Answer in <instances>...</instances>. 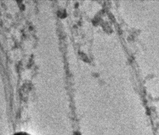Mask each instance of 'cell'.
Listing matches in <instances>:
<instances>
[{"label":"cell","mask_w":159,"mask_h":135,"mask_svg":"<svg viewBox=\"0 0 159 135\" xmlns=\"http://www.w3.org/2000/svg\"><path fill=\"white\" fill-rule=\"evenodd\" d=\"M13 135H30V134H29L28 133H25V132H20V133H15Z\"/></svg>","instance_id":"6da1fadb"}]
</instances>
